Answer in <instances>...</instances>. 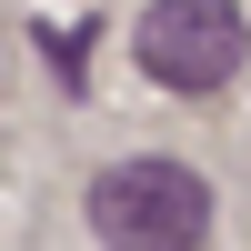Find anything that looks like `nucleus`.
I'll return each instance as SVG.
<instances>
[{
    "label": "nucleus",
    "mask_w": 251,
    "mask_h": 251,
    "mask_svg": "<svg viewBox=\"0 0 251 251\" xmlns=\"http://www.w3.org/2000/svg\"><path fill=\"white\" fill-rule=\"evenodd\" d=\"M91 231L111 251H201L211 241V181L191 161H111L91 181Z\"/></svg>",
    "instance_id": "1"
},
{
    "label": "nucleus",
    "mask_w": 251,
    "mask_h": 251,
    "mask_svg": "<svg viewBox=\"0 0 251 251\" xmlns=\"http://www.w3.org/2000/svg\"><path fill=\"white\" fill-rule=\"evenodd\" d=\"M131 50H141V71L161 91L201 100V91H221L251 60V20H241V0H151L141 30H131Z\"/></svg>",
    "instance_id": "2"
}]
</instances>
